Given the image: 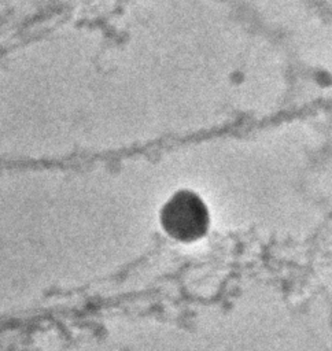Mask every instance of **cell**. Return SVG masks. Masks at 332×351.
Returning a JSON list of instances; mask_svg holds the SVG:
<instances>
[{
  "instance_id": "cell-1",
  "label": "cell",
  "mask_w": 332,
  "mask_h": 351,
  "mask_svg": "<svg viewBox=\"0 0 332 351\" xmlns=\"http://www.w3.org/2000/svg\"><path fill=\"white\" fill-rule=\"evenodd\" d=\"M161 219L166 232L182 241L199 239L209 228V211L204 203L188 191L176 193L165 204Z\"/></svg>"
}]
</instances>
